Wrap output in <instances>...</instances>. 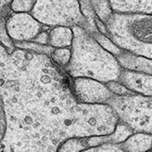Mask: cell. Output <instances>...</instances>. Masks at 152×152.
I'll use <instances>...</instances> for the list:
<instances>
[{
	"label": "cell",
	"mask_w": 152,
	"mask_h": 152,
	"mask_svg": "<svg viewBox=\"0 0 152 152\" xmlns=\"http://www.w3.org/2000/svg\"><path fill=\"white\" fill-rule=\"evenodd\" d=\"M107 88L110 90L112 94L117 95L118 96H129V95H133L135 93L131 92L125 86L122 85L120 82L118 80H110L105 83Z\"/></svg>",
	"instance_id": "d6986e66"
},
{
	"label": "cell",
	"mask_w": 152,
	"mask_h": 152,
	"mask_svg": "<svg viewBox=\"0 0 152 152\" xmlns=\"http://www.w3.org/2000/svg\"><path fill=\"white\" fill-rule=\"evenodd\" d=\"M74 90L77 99L86 104H100L113 98V94L106 84L89 77H76L74 80Z\"/></svg>",
	"instance_id": "5b68a950"
},
{
	"label": "cell",
	"mask_w": 152,
	"mask_h": 152,
	"mask_svg": "<svg viewBox=\"0 0 152 152\" xmlns=\"http://www.w3.org/2000/svg\"><path fill=\"white\" fill-rule=\"evenodd\" d=\"M10 12L9 10H0V43L6 48L8 53H11L16 48L14 46V41L9 37L6 28V20Z\"/></svg>",
	"instance_id": "5bb4252c"
},
{
	"label": "cell",
	"mask_w": 152,
	"mask_h": 152,
	"mask_svg": "<svg viewBox=\"0 0 152 152\" xmlns=\"http://www.w3.org/2000/svg\"><path fill=\"white\" fill-rule=\"evenodd\" d=\"M105 26L107 37L118 48L151 59V14L113 13Z\"/></svg>",
	"instance_id": "7a4b0ae2"
},
{
	"label": "cell",
	"mask_w": 152,
	"mask_h": 152,
	"mask_svg": "<svg viewBox=\"0 0 152 152\" xmlns=\"http://www.w3.org/2000/svg\"><path fill=\"white\" fill-rule=\"evenodd\" d=\"M132 133H133V130L127 125V124L123 122H118L114 129V132L112 134H110L109 136H105V140H106V142L120 144Z\"/></svg>",
	"instance_id": "7c38bea8"
},
{
	"label": "cell",
	"mask_w": 152,
	"mask_h": 152,
	"mask_svg": "<svg viewBox=\"0 0 152 152\" xmlns=\"http://www.w3.org/2000/svg\"><path fill=\"white\" fill-rule=\"evenodd\" d=\"M95 16L102 23L106 24L114 13L108 0H88Z\"/></svg>",
	"instance_id": "8fae6325"
},
{
	"label": "cell",
	"mask_w": 152,
	"mask_h": 152,
	"mask_svg": "<svg viewBox=\"0 0 152 152\" xmlns=\"http://www.w3.org/2000/svg\"><path fill=\"white\" fill-rule=\"evenodd\" d=\"M30 41H34V42L43 44V45H48V32L42 30L33 40Z\"/></svg>",
	"instance_id": "7402d4cb"
},
{
	"label": "cell",
	"mask_w": 152,
	"mask_h": 152,
	"mask_svg": "<svg viewBox=\"0 0 152 152\" xmlns=\"http://www.w3.org/2000/svg\"><path fill=\"white\" fill-rule=\"evenodd\" d=\"M12 0H0V10H9V5Z\"/></svg>",
	"instance_id": "603a6c76"
},
{
	"label": "cell",
	"mask_w": 152,
	"mask_h": 152,
	"mask_svg": "<svg viewBox=\"0 0 152 152\" xmlns=\"http://www.w3.org/2000/svg\"><path fill=\"white\" fill-rule=\"evenodd\" d=\"M71 47L67 48H55L51 56L58 65L66 66L71 59Z\"/></svg>",
	"instance_id": "e0dca14e"
},
{
	"label": "cell",
	"mask_w": 152,
	"mask_h": 152,
	"mask_svg": "<svg viewBox=\"0 0 152 152\" xmlns=\"http://www.w3.org/2000/svg\"><path fill=\"white\" fill-rule=\"evenodd\" d=\"M7 132V116L5 110V104L2 96L0 95V143L2 142Z\"/></svg>",
	"instance_id": "ffe728a7"
},
{
	"label": "cell",
	"mask_w": 152,
	"mask_h": 152,
	"mask_svg": "<svg viewBox=\"0 0 152 152\" xmlns=\"http://www.w3.org/2000/svg\"><path fill=\"white\" fill-rule=\"evenodd\" d=\"M151 133L137 132L131 134L129 137L120 143L122 151L142 152L151 149Z\"/></svg>",
	"instance_id": "9c48e42d"
},
{
	"label": "cell",
	"mask_w": 152,
	"mask_h": 152,
	"mask_svg": "<svg viewBox=\"0 0 152 152\" xmlns=\"http://www.w3.org/2000/svg\"><path fill=\"white\" fill-rule=\"evenodd\" d=\"M86 151L90 152H96V151H122V148L120 147V144H115V143H110L106 142L102 143L100 145H98L96 147L88 148Z\"/></svg>",
	"instance_id": "44dd1931"
},
{
	"label": "cell",
	"mask_w": 152,
	"mask_h": 152,
	"mask_svg": "<svg viewBox=\"0 0 152 152\" xmlns=\"http://www.w3.org/2000/svg\"><path fill=\"white\" fill-rule=\"evenodd\" d=\"M30 14L47 26H77L88 31V24L80 11L79 0H36Z\"/></svg>",
	"instance_id": "3957f363"
},
{
	"label": "cell",
	"mask_w": 152,
	"mask_h": 152,
	"mask_svg": "<svg viewBox=\"0 0 152 152\" xmlns=\"http://www.w3.org/2000/svg\"><path fill=\"white\" fill-rule=\"evenodd\" d=\"M151 75L121 68L118 81L135 94L151 96Z\"/></svg>",
	"instance_id": "8992f818"
},
{
	"label": "cell",
	"mask_w": 152,
	"mask_h": 152,
	"mask_svg": "<svg viewBox=\"0 0 152 152\" xmlns=\"http://www.w3.org/2000/svg\"><path fill=\"white\" fill-rule=\"evenodd\" d=\"M74 32L71 26H56L48 32V45L53 48L71 47Z\"/></svg>",
	"instance_id": "30bf717a"
},
{
	"label": "cell",
	"mask_w": 152,
	"mask_h": 152,
	"mask_svg": "<svg viewBox=\"0 0 152 152\" xmlns=\"http://www.w3.org/2000/svg\"><path fill=\"white\" fill-rule=\"evenodd\" d=\"M116 59L123 69L140 71L151 75V59L139 56L127 50H122L121 53L116 57Z\"/></svg>",
	"instance_id": "52a82bcc"
},
{
	"label": "cell",
	"mask_w": 152,
	"mask_h": 152,
	"mask_svg": "<svg viewBox=\"0 0 152 152\" xmlns=\"http://www.w3.org/2000/svg\"><path fill=\"white\" fill-rule=\"evenodd\" d=\"M44 25L37 20L30 13L10 12L6 20V28L14 42L33 40L41 31Z\"/></svg>",
	"instance_id": "277c9868"
},
{
	"label": "cell",
	"mask_w": 152,
	"mask_h": 152,
	"mask_svg": "<svg viewBox=\"0 0 152 152\" xmlns=\"http://www.w3.org/2000/svg\"><path fill=\"white\" fill-rule=\"evenodd\" d=\"M90 33H91L92 37L95 38V40L99 44V46L101 48H103L108 53L113 55L115 58L118 56V55H119L121 53V51L123 50L120 48H118L116 44H114L111 41V39L107 37V36H105L99 32H90Z\"/></svg>",
	"instance_id": "2e32d148"
},
{
	"label": "cell",
	"mask_w": 152,
	"mask_h": 152,
	"mask_svg": "<svg viewBox=\"0 0 152 152\" xmlns=\"http://www.w3.org/2000/svg\"><path fill=\"white\" fill-rule=\"evenodd\" d=\"M71 27L74 37L71 59L67 65L70 76L89 77L104 83L118 80L121 67L116 58L101 48L89 31L77 26Z\"/></svg>",
	"instance_id": "6da1fadb"
},
{
	"label": "cell",
	"mask_w": 152,
	"mask_h": 152,
	"mask_svg": "<svg viewBox=\"0 0 152 152\" xmlns=\"http://www.w3.org/2000/svg\"><path fill=\"white\" fill-rule=\"evenodd\" d=\"M14 46H15V48H18L20 49L28 50L31 52L38 53V54L48 55H48L51 56V54L55 48L49 45L39 44V43L34 42V41H21V42H14Z\"/></svg>",
	"instance_id": "9a60e30c"
},
{
	"label": "cell",
	"mask_w": 152,
	"mask_h": 152,
	"mask_svg": "<svg viewBox=\"0 0 152 152\" xmlns=\"http://www.w3.org/2000/svg\"><path fill=\"white\" fill-rule=\"evenodd\" d=\"M114 13L151 14V0H108Z\"/></svg>",
	"instance_id": "ba28073f"
},
{
	"label": "cell",
	"mask_w": 152,
	"mask_h": 152,
	"mask_svg": "<svg viewBox=\"0 0 152 152\" xmlns=\"http://www.w3.org/2000/svg\"><path fill=\"white\" fill-rule=\"evenodd\" d=\"M36 4V0H12L9 9L11 12L30 13Z\"/></svg>",
	"instance_id": "ac0fdd59"
},
{
	"label": "cell",
	"mask_w": 152,
	"mask_h": 152,
	"mask_svg": "<svg viewBox=\"0 0 152 152\" xmlns=\"http://www.w3.org/2000/svg\"><path fill=\"white\" fill-rule=\"evenodd\" d=\"M88 148V145L86 137H70L63 142L58 148V152H76L86 151Z\"/></svg>",
	"instance_id": "4fadbf2b"
}]
</instances>
